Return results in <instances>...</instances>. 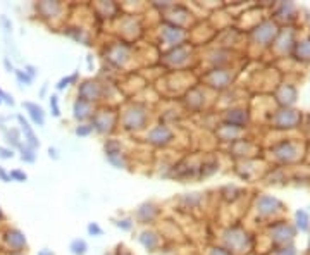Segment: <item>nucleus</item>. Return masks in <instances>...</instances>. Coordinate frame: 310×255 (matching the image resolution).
Segmentation results:
<instances>
[{
	"instance_id": "obj_1",
	"label": "nucleus",
	"mask_w": 310,
	"mask_h": 255,
	"mask_svg": "<svg viewBox=\"0 0 310 255\" xmlns=\"http://www.w3.org/2000/svg\"><path fill=\"white\" fill-rule=\"evenodd\" d=\"M17 121H19V124H21V130H23V133H24V136H26L28 143H30L31 147H40V141H38V138L34 136L33 130H31V126L28 124L26 119H24L23 116H17Z\"/></svg>"
},
{
	"instance_id": "obj_2",
	"label": "nucleus",
	"mask_w": 310,
	"mask_h": 255,
	"mask_svg": "<svg viewBox=\"0 0 310 255\" xmlns=\"http://www.w3.org/2000/svg\"><path fill=\"white\" fill-rule=\"evenodd\" d=\"M23 105L26 107L28 111H30V116L33 118V121L36 122V124H40V126L45 124V118H43V109H42V107H38V105L30 103V102L23 103Z\"/></svg>"
},
{
	"instance_id": "obj_3",
	"label": "nucleus",
	"mask_w": 310,
	"mask_h": 255,
	"mask_svg": "<svg viewBox=\"0 0 310 255\" xmlns=\"http://www.w3.org/2000/svg\"><path fill=\"white\" fill-rule=\"evenodd\" d=\"M296 221H298V228L300 231H307L309 229V214L305 212V210H298L296 212Z\"/></svg>"
},
{
	"instance_id": "obj_4",
	"label": "nucleus",
	"mask_w": 310,
	"mask_h": 255,
	"mask_svg": "<svg viewBox=\"0 0 310 255\" xmlns=\"http://www.w3.org/2000/svg\"><path fill=\"white\" fill-rule=\"evenodd\" d=\"M71 250L74 255H85V252H86V243H85L83 240H74L71 243Z\"/></svg>"
},
{
	"instance_id": "obj_5",
	"label": "nucleus",
	"mask_w": 310,
	"mask_h": 255,
	"mask_svg": "<svg viewBox=\"0 0 310 255\" xmlns=\"http://www.w3.org/2000/svg\"><path fill=\"white\" fill-rule=\"evenodd\" d=\"M16 78H17L19 83H24V85H31V78L28 76L26 71H21V69H16Z\"/></svg>"
},
{
	"instance_id": "obj_6",
	"label": "nucleus",
	"mask_w": 310,
	"mask_h": 255,
	"mask_svg": "<svg viewBox=\"0 0 310 255\" xmlns=\"http://www.w3.org/2000/svg\"><path fill=\"white\" fill-rule=\"evenodd\" d=\"M21 159H23L24 162H34V153H33V150L21 147Z\"/></svg>"
},
{
	"instance_id": "obj_7",
	"label": "nucleus",
	"mask_w": 310,
	"mask_h": 255,
	"mask_svg": "<svg viewBox=\"0 0 310 255\" xmlns=\"http://www.w3.org/2000/svg\"><path fill=\"white\" fill-rule=\"evenodd\" d=\"M50 109H52V114L55 116V118H59V116H61V111H59V100H57V95H52V97H50Z\"/></svg>"
},
{
	"instance_id": "obj_8",
	"label": "nucleus",
	"mask_w": 310,
	"mask_h": 255,
	"mask_svg": "<svg viewBox=\"0 0 310 255\" xmlns=\"http://www.w3.org/2000/svg\"><path fill=\"white\" fill-rule=\"evenodd\" d=\"M76 78H78V72H76V74H72L71 78H64V80H61V81H59V85H57V88H59V90H64V88L68 86L71 81H74Z\"/></svg>"
},
{
	"instance_id": "obj_9",
	"label": "nucleus",
	"mask_w": 310,
	"mask_h": 255,
	"mask_svg": "<svg viewBox=\"0 0 310 255\" xmlns=\"http://www.w3.org/2000/svg\"><path fill=\"white\" fill-rule=\"evenodd\" d=\"M0 157H4V159H12V157H14V152H12L11 149L0 147Z\"/></svg>"
},
{
	"instance_id": "obj_10",
	"label": "nucleus",
	"mask_w": 310,
	"mask_h": 255,
	"mask_svg": "<svg viewBox=\"0 0 310 255\" xmlns=\"http://www.w3.org/2000/svg\"><path fill=\"white\" fill-rule=\"evenodd\" d=\"M11 178H16L17 181H26L28 176L24 174V172H21V171H12L11 172Z\"/></svg>"
},
{
	"instance_id": "obj_11",
	"label": "nucleus",
	"mask_w": 310,
	"mask_h": 255,
	"mask_svg": "<svg viewBox=\"0 0 310 255\" xmlns=\"http://www.w3.org/2000/svg\"><path fill=\"white\" fill-rule=\"evenodd\" d=\"M2 102H5V103H9V105H14V99H12L9 93H2Z\"/></svg>"
},
{
	"instance_id": "obj_12",
	"label": "nucleus",
	"mask_w": 310,
	"mask_h": 255,
	"mask_svg": "<svg viewBox=\"0 0 310 255\" xmlns=\"http://www.w3.org/2000/svg\"><path fill=\"white\" fill-rule=\"evenodd\" d=\"M0 21H2V24H4V28H5V31H12V26H11V23H9V19L7 17H5V16H2V17H0Z\"/></svg>"
},
{
	"instance_id": "obj_13",
	"label": "nucleus",
	"mask_w": 310,
	"mask_h": 255,
	"mask_svg": "<svg viewBox=\"0 0 310 255\" xmlns=\"http://www.w3.org/2000/svg\"><path fill=\"white\" fill-rule=\"evenodd\" d=\"M88 231L95 233V235H102V229H100L97 224H90V226H88Z\"/></svg>"
},
{
	"instance_id": "obj_14",
	"label": "nucleus",
	"mask_w": 310,
	"mask_h": 255,
	"mask_svg": "<svg viewBox=\"0 0 310 255\" xmlns=\"http://www.w3.org/2000/svg\"><path fill=\"white\" fill-rule=\"evenodd\" d=\"M0 178L4 179V181H11V174H7L2 168H0Z\"/></svg>"
},
{
	"instance_id": "obj_15",
	"label": "nucleus",
	"mask_w": 310,
	"mask_h": 255,
	"mask_svg": "<svg viewBox=\"0 0 310 255\" xmlns=\"http://www.w3.org/2000/svg\"><path fill=\"white\" fill-rule=\"evenodd\" d=\"M91 131V128H78V130H76V133L78 135H88Z\"/></svg>"
},
{
	"instance_id": "obj_16",
	"label": "nucleus",
	"mask_w": 310,
	"mask_h": 255,
	"mask_svg": "<svg viewBox=\"0 0 310 255\" xmlns=\"http://www.w3.org/2000/svg\"><path fill=\"white\" fill-rule=\"evenodd\" d=\"M4 66H5V69H7V72L12 71V64H11V61H9V57H4Z\"/></svg>"
},
{
	"instance_id": "obj_17",
	"label": "nucleus",
	"mask_w": 310,
	"mask_h": 255,
	"mask_svg": "<svg viewBox=\"0 0 310 255\" xmlns=\"http://www.w3.org/2000/svg\"><path fill=\"white\" fill-rule=\"evenodd\" d=\"M26 69H28V74H30V78L36 74V68H33V66H26Z\"/></svg>"
},
{
	"instance_id": "obj_18",
	"label": "nucleus",
	"mask_w": 310,
	"mask_h": 255,
	"mask_svg": "<svg viewBox=\"0 0 310 255\" xmlns=\"http://www.w3.org/2000/svg\"><path fill=\"white\" fill-rule=\"evenodd\" d=\"M49 155L53 157V159H59V155H57V152L53 149H49Z\"/></svg>"
},
{
	"instance_id": "obj_19",
	"label": "nucleus",
	"mask_w": 310,
	"mask_h": 255,
	"mask_svg": "<svg viewBox=\"0 0 310 255\" xmlns=\"http://www.w3.org/2000/svg\"><path fill=\"white\" fill-rule=\"evenodd\" d=\"M2 93H4V92H2V90H0V103H2Z\"/></svg>"
}]
</instances>
